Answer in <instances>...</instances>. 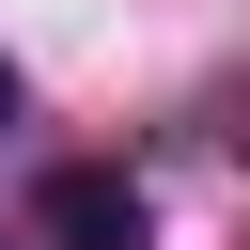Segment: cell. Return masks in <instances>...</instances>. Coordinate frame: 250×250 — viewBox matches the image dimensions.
I'll return each instance as SVG.
<instances>
[{"label": "cell", "mask_w": 250, "mask_h": 250, "mask_svg": "<svg viewBox=\"0 0 250 250\" xmlns=\"http://www.w3.org/2000/svg\"><path fill=\"white\" fill-rule=\"evenodd\" d=\"M0 125H16V47H0Z\"/></svg>", "instance_id": "7a4b0ae2"}, {"label": "cell", "mask_w": 250, "mask_h": 250, "mask_svg": "<svg viewBox=\"0 0 250 250\" xmlns=\"http://www.w3.org/2000/svg\"><path fill=\"white\" fill-rule=\"evenodd\" d=\"M31 234H47V250H156V203H141V172L62 156V172L31 188Z\"/></svg>", "instance_id": "6da1fadb"}]
</instances>
